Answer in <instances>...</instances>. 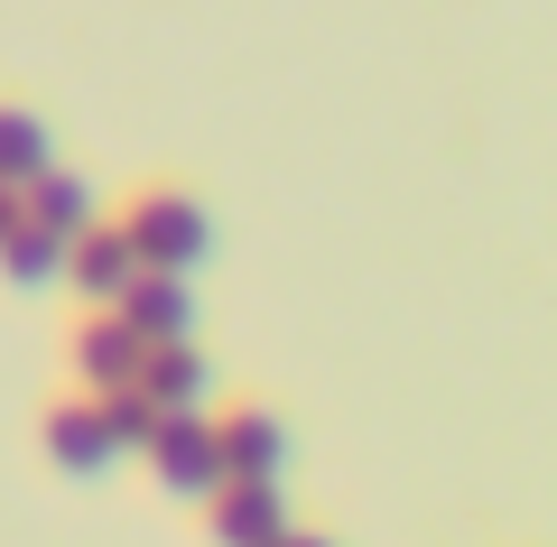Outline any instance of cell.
<instances>
[{
  "instance_id": "6da1fadb",
  "label": "cell",
  "mask_w": 557,
  "mask_h": 547,
  "mask_svg": "<svg viewBox=\"0 0 557 547\" xmlns=\"http://www.w3.org/2000/svg\"><path fill=\"white\" fill-rule=\"evenodd\" d=\"M121 233H131L139 270H177V278H196L205 251H214V214H205L186 186H149V196H131Z\"/></svg>"
},
{
  "instance_id": "7a4b0ae2",
  "label": "cell",
  "mask_w": 557,
  "mask_h": 547,
  "mask_svg": "<svg viewBox=\"0 0 557 547\" xmlns=\"http://www.w3.org/2000/svg\"><path fill=\"white\" fill-rule=\"evenodd\" d=\"M149 473H159L177 501H214L223 492V446H214V418L205 409H159V427H149Z\"/></svg>"
},
{
  "instance_id": "3957f363",
  "label": "cell",
  "mask_w": 557,
  "mask_h": 547,
  "mask_svg": "<svg viewBox=\"0 0 557 547\" xmlns=\"http://www.w3.org/2000/svg\"><path fill=\"white\" fill-rule=\"evenodd\" d=\"M112 315L139 344H177V334H196V288L177 270H131V288L112 297Z\"/></svg>"
},
{
  "instance_id": "277c9868",
  "label": "cell",
  "mask_w": 557,
  "mask_h": 547,
  "mask_svg": "<svg viewBox=\"0 0 557 547\" xmlns=\"http://www.w3.org/2000/svg\"><path fill=\"white\" fill-rule=\"evenodd\" d=\"M131 270H139V251H131V233L121 223H84L75 241H65V288L84 297V307H112L121 288H131Z\"/></svg>"
},
{
  "instance_id": "5b68a950",
  "label": "cell",
  "mask_w": 557,
  "mask_h": 547,
  "mask_svg": "<svg viewBox=\"0 0 557 547\" xmlns=\"http://www.w3.org/2000/svg\"><path fill=\"white\" fill-rule=\"evenodd\" d=\"M214 446H223V483H278V464H288V427H278V409L214 418Z\"/></svg>"
},
{
  "instance_id": "8992f818",
  "label": "cell",
  "mask_w": 557,
  "mask_h": 547,
  "mask_svg": "<svg viewBox=\"0 0 557 547\" xmlns=\"http://www.w3.org/2000/svg\"><path fill=\"white\" fill-rule=\"evenodd\" d=\"M139 362H149V344H139V334L121 325L112 307L84 315V334H75V381H84L94 399H102V390H121V381H139Z\"/></svg>"
},
{
  "instance_id": "52a82bcc",
  "label": "cell",
  "mask_w": 557,
  "mask_h": 547,
  "mask_svg": "<svg viewBox=\"0 0 557 547\" xmlns=\"http://www.w3.org/2000/svg\"><path fill=\"white\" fill-rule=\"evenodd\" d=\"M139 390L159 399V409H205V399H214V362L196 352V334H177V344H149V362H139Z\"/></svg>"
},
{
  "instance_id": "ba28073f",
  "label": "cell",
  "mask_w": 557,
  "mask_h": 547,
  "mask_svg": "<svg viewBox=\"0 0 557 547\" xmlns=\"http://www.w3.org/2000/svg\"><path fill=\"white\" fill-rule=\"evenodd\" d=\"M205 510H214V538H223V547H270L278 529H288V501H278V483H223Z\"/></svg>"
},
{
  "instance_id": "9c48e42d",
  "label": "cell",
  "mask_w": 557,
  "mask_h": 547,
  "mask_svg": "<svg viewBox=\"0 0 557 547\" xmlns=\"http://www.w3.org/2000/svg\"><path fill=\"white\" fill-rule=\"evenodd\" d=\"M47 455H57V473H112L121 455H112V436H102V418H94V399H75V409H47Z\"/></svg>"
},
{
  "instance_id": "30bf717a",
  "label": "cell",
  "mask_w": 557,
  "mask_h": 547,
  "mask_svg": "<svg viewBox=\"0 0 557 547\" xmlns=\"http://www.w3.org/2000/svg\"><path fill=\"white\" fill-rule=\"evenodd\" d=\"M0 278H10V288H65V233L20 223V233L0 241Z\"/></svg>"
},
{
  "instance_id": "8fae6325",
  "label": "cell",
  "mask_w": 557,
  "mask_h": 547,
  "mask_svg": "<svg viewBox=\"0 0 557 547\" xmlns=\"http://www.w3.org/2000/svg\"><path fill=\"white\" fill-rule=\"evenodd\" d=\"M20 196H28V223H47V233H65V241H75L84 223H94V186H84V176L38 167V176L20 186Z\"/></svg>"
},
{
  "instance_id": "7c38bea8",
  "label": "cell",
  "mask_w": 557,
  "mask_h": 547,
  "mask_svg": "<svg viewBox=\"0 0 557 547\" xmlns=\"http://www.w3.org/2000/svg\"><path fill=\"white\" fill-rule=\"evenodd\" d=\"M38 167H57V139H47V121L20 112V102H0V186H28Z\"/></svg>"
},
{
  "instance_id": "4fadbf2b",
  "label": "cell",
  "mask_w": 557,
  "mask_h": 547,
  "mask_svg": "<svg viewBox=\"0 0 557 547\" xmlns=\"http://www.w3.org/2000/svg\"><path fill=\"white\" fill-rule=\"evenodd\" d=\"M94 418H102V436H112V455H139V446H149V427H159V399L139 390V381H121V390L94 399Z\"/></svg>"
},
{
  "instance_id": "5bb4252c",
  "label": "cell",
  "mask_w": 557,
  "mask_h": 547,
  "mask_svg": "<svg viewBox=\"0 0 557 547\" xmlns=\"http://www.w3.org/2000/svg\"><path fill=\"white\" fill-rule=\"evenodd\" d=\"M20 223H28V196H20V186H0V241L20 233Z\"/></svg>"
},
{
  "instance_id": "9a60e30c",
  "label": "cell",
  "mask_w": 557,
  "mask_h": 547,
  "mask_svg": "<svg viewBox=\"0 0 557 547\" xmlns=\"http://www.w3.org/2000/svg\"><path fill=\"white\" fill-rule=\"evenodd\" d=\"M270 547H335V538H307V529H278Z\"/></svg>"
}]
</instances>
